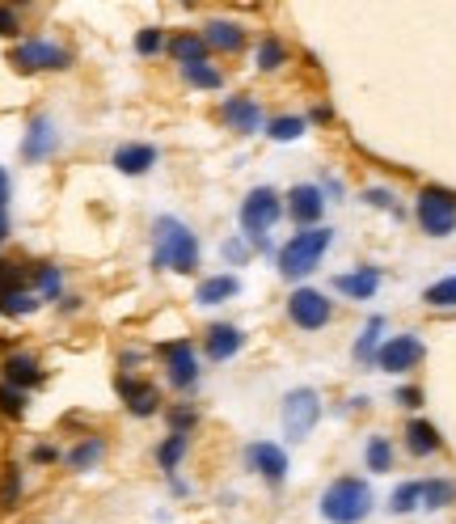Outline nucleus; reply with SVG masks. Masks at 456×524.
I'll return each instance as SVG.
<instances>
[{
    "mask_svg": "<svg viewBox=\"0 0 456 524\" xmlns=\"http://www.w3.org/2000/svg\"><path fill=\"white\" fill-rule=\"evenodd\" d=\"M22 34V17H17V9L0 5V39H17Z\"/></svg>",
    "mask_w": 456,
    "mask_h": 524,
    "instance_id": "ea45409f",
    "label": "nucleus"
},
{
    "mask_svg": "<svg viewBox=\"0 0 456 524\" xmlns=\"http://www.w3.org/2000/svg\"><path fill=\"white\" fill-rule=\"evenodd\" d=\"M0 381L13 385V389H22V393H30V389H38V385L47 381V368L30 351H9L5 360H0Z\"/></svg>",
    "mask_w": 456,
    "mask_h": 524,
    "instance_id": "4468645a",
    "label": "nucleus"
},
{
    "mask_svg": "<svg viewBox=\"0 0 456 524\" xmlns=\"http://www.w3.org/2000/svg\"><path fill=\"white\" fill-rule=\"evenodd\" d=\"M304 131H309V119L304 115H279V119L266 123V136H271L275 144H292V140L304 136Z\"/></svg>",
    "mask_w": 456,
    "mask_h": 524,
    "instance_id": "2f4dec72",
    "label": "nucleus"
},
{
    "mask_svg": "<svg viewBox=\"0 0 456 524\" xmlns=\"http://www.w3.org/2000/svg\"><path fill=\"white\" fill-rule=\"evenodd\" d=\"M30 288L38 301H55L60 305V296H64V271L55 267V262H30Z\"/></svg>",
    "mask_w": 456,
    "mask_h": 524,
    "instance_id": "5701e85b",
    "label": "nucleus"
},
{
    "mask_svg": "<svg viewBox=\"0 0 456 524\" xmlns=\"http://www.w3.org/2000/svg\"><path fill=\"white\" fill-rule=\"evenodd\" d=\"M106 448H110V440H106L102 432H85V436L64 453V465H68L72 474H89V470H98V465L106 461Z\"/></svg>",
    "mask_w": 456,
    "mask_h": 524,
    "instance_id": "aec40b11",
    "label": "nucleus"
},
{
    "mask_svg": "<svg viewBox=\"0 0 456 524\" xmlns=\"http://www.w3.org/2000/svg\"><path fill=\"white\" fill-rule=\"evenodd\" d=\"M199 34H203L207 51H224V55H241L245 43H250L245 26H241V22H228V17H212V22H207Z\"/></svg>",
    "mask_w": 456,
    "mask_h": 524,
    "instance_id": "6ab92c4d",
    "label": "nucleus"
},
{
    "mask_svg": "<svg viewBox=\"0 0 456 524\" xmlns=\"http://www.w3.org/2000/svg\"><path fill=\"white\" fill-rule=\"evenodd\" d=\"M444 448V436L440 427L427 423V419H410L406 423V453L410 457H435Z\"/></svg>",
    "mask_w": 456,
    "mask_h": 524,
    "instance_id": "4be33fe9",
    "label": "nucleus"
},
{
    "mask_svg": "<svg viewBox=\"0 0 456 524\" xmlns=\"http://www.w3.org/2000/svg\"><path fill=\"white\" fill-rule=\"evenodd\" d=\"M182 81H186L190 89L216 93V89H224V72H220L212 60H203V64H186V68H182Z\"/></svg>",
    "mask_w": 456,
    "mask_h": 524,
    "instance_id": "c756f323",
    "label": "nucleus"
},
{
    "mask_svg": "<svg viewBox=\"0 0 456 524\" xmlns=\"http://www.w3.org/2000/svg\"><path fill=\"white\" fill-rule=\"evenodd\" d=\"M414 508H423V482H402L397 491L389 495V512L393 516H406Z\"/></svg>",
    "mask_w": 456,
    "mask_h": 524,
    "instance_id": "f704fd0d",
    "label": "nucleus"
},
{
    "mask_svg": "<svg viewBox=\"0 0 456 524\" xmlns=\"http://www.w3.org/2000/svg\"><path fill=\"white\" fill-rule=\"evenodd\" d=\"M380 288V271L376 267H355L347 275H334V292H342L347 301H372Z\"/></svg>",
    "mask_w": 456,
    "mask_h": 524,
    "instance_id": "412c9836",
    "label": "nucleus"
},
{
    "mask_svg": "<svg viewBox=\"0 0 456 524\" xmlns=\"http://www.w3.org/2000/svg\"><path fill=\"white\" fill-rule=\"evenodd\" d=\"M55 148H60V127H55L51 115H34L26 123V136H22V161L26 165H38L55 157Z\"/></svg>",
    "mask_w": 456,
    "mask_h": 524,
    "instance_id": "ddd939ff",
    "label": "nucleus"
},
{
    "mask_svg": "<svg viewBox=\"0 0 456 524\" xmlns=\"http://www.w3.org/2000/svg\"><path fill=\"white\" fill-rule=\"evenodd\" d=\"M161 51H169V34L161 26H144L136 34V55H144V60H157Z\"/></svg>",
    "mask_w": 456,
    "mask_h": 524,
    "instance_id": "4c0bfd02",
    "label": "nucleus"
},
{
    "mask_svg": "<svg viewBox=\"0 0 456 524\" xmlns=\"http://www.w3.org/2000/svg\"><path fill=\"white\" fill-rule=\"evenodd\" d=\"M245 470H254L262 482H271V486H283L288 482V453L275 444V440H254L250 448H245Z\"/></svg>",
    "mask_w": 456,
    "mask_h": 524,
    "instance_id": "f8f14e48",
    "label": "nucleus"
},
{
    "mask_svg": "<svg viewBox=\"0 0 456 524\" xmlns=\"http://www.w3.org/2000/svg\"><path fill=\"white\" fill-rule=\"evenodd\" d=\"M364 199L372 203V208H385V212H393L397 220H402V208L393 203V195H389V191H364Z\"/></svg>",
    "mask_w": 456,
    "mask_h": 524,
    "instance_id": "79ce46f5",
    "label": "nucleus"
},
{
    "mask_svg": "<svg viewBox=\"0 0 456 524\" xmlns=\"http://www.w3.org/2000/svg\"><path fill=\"white\" fill-rule=\"evenodd\" d=\"M456 503V482L452 478H427L423 482V508L427 512H444Z\"/></svg>",
    "mask_w": 456,
    "mask_h": 524,
    "instance_id": "7c9ffc66",
    "label": "nucleus"
},
{
    "mask_svg": "<svg viewBox=\"0 0 456 524\" xmlns=\"http://www.w3.org/2000/svg\"><path fill=\"white\" fill-rule=\"evenodd\" d=\"M321 212H326V195H321V186L300 182V186L288 191V216L300 224V229H317Z\"/></svg>",
    "mask_w": 456,
    "mask_h": 524,
    "instance_id": "f3484780",
    "label": "nucleus"
},
{
    "mask_svg": "<svg viewBox=\"0 0 456 524\" xmlns=\"http://www.w3.org/2000/svg\"><path fill=\"white\" fill-rule=\"evenodd\" d=\"M60 461V448L55 444H34L30 448V465H55Z\"/></svg>",
    "mask_w": 456,
    "mask_h": 524,
    "instance_id": "a19ab883",
    "label": "nucleus"
},
{
    "mask_svg": "<svg viewBox=\"0 0 456 524\" xmlns=\"http://www.w3.org/2000/svg\"><path fill=\"white\" fill-rule=\"evenodd\" d=\"M38 305V296H34V288H17V292H9V296H0V317H30Z\"/></svg>",
    "mask_w": 456,
    "mask_h": 524,
    "instance_id": "72a5a7b5",
    "label": "nucleus"
},
{
    "mask_svg": "<svg viewBox=\"0 0 456 524\" xmlns=\"http://www.w3.org/2000/svg\"><path fill=\"white\" fill-rule=\"evenodd\" d=\"M423 301H427L431 309H456V275L435 279V284L423 292Z\"/></svg>",
    "mask_w": 456,
    "mask_h": 524,
    "instance_id": "58836bf2",
    "label": "nucleus"
},
{
    "mask_svg": "<svg viewBox=\"0 0 456 524\" xmlns=\"http://www.w3.org/2000/svg\"><path fill=\"white\" fill-rule=\"evenodd\" d=\"M165 423H169V432L190 436L199 427V410L190 406V402H174V406H165Z\"/></svg>",
    "mask_w": 456,
    "mask_h": 524,
    "instance_id": "c9c22d12",
    "label": "nucleus"
},
{
    "mask_svg": "<svg viewBox=\"0 0 456 524\" xmlns=\"http://www.w3.org/2000/svg\"><path fill=\"white\" fill-rule=\"evenodd\" d=\"M114 393L123 398L131 419H152L161 415V389L152 381H140L136 372H114Z\"/></svg>",
    "mask_w": 456,
    "mask_h": 524,
    "instance_id": "9b49d317",
    "label": "nucleus"
},
{
    "mask_svg": "<svg viewBox=\"0 0 456 524\" xmlns=\"http://www.w3.org/2000/svg\"><path fill=\"white\" fill-rule=\"evenodd\" d=\"M224 258L228 262H245V258H250V250H245L241 241H224Z\"/></svg>",
    "mask_w": 456,
    "mask_h": 524,
    "instance_id": "c03bdc74",
    "label": "nucleus"
},
{
    "mask_svg": "<svg viewBox=\"0 0 456 524\" xmlns=\"http://www.w3.org/2000/svg\"><path fill=\"white\" fill-rule=\"evenodd\" d=\"M76 64V55L51 39H22L9 47V68L22 72V77H34V72H68Z\"/></svg>",
    "mask_w": 456,
    "mask_h": 524,
    "instance_id": "20e7f679",
    "label": "nucleus"
},
{
    "mask_svg": "<svg viewBox=\"0 0 456 524\" xmlns=\"http://www.w3.org/2000/svg\"><path fill=\"white\" fill-rule=\"evenodd\" d=\"M81 296H60V305H55V309H60V313H81Z\"/></svg>",
    "mask_w": 456,
    "mask_h": 524,
    "instance_id": "49530a36",
    "label": "nucleus"
},
{
    "mask_svg": "<svg viewBox=\"0 0 456 524\" xmlns=\"http://www.w3.org/2000/svg\"><path fill=\"white\" fill-rule=\"evenodd\" d=\"M9 208V174H5V165H0V216H5Z\"/></svg>",
    "mask_w": 456,
    "mask_h": 524,
    "instance_id": "de8ad7c7",
    "label": "nucleus"
},
{
    "mask_svg": "<svg viewBox=\"0 0 456 524\" xmlns=\"http://www.w3.org/2000/svg\"><path fill=\"white\" fill-rule=\"evenodd\" d=\"M317 419H321V393L317 389L300 385L283 398V432H288V440H309Z\"/></svg>",
    "mask_w": 456,
    "mask_h": 524,
    "instance_id": "6e6552de",
    "label": "nucleus"
},
{
    "mask_svg": "<svg viewBox=\"0 0 456 524\" xmlns=\"http://www.w3.org/2000/svg\"><path fill=\"white\" fill-rule=\"evenodd\" d=\"M330 241H334V229H300V233H292L288 241L279 246V275L283 279H304V275H313L317 267H321V258H326V250H330Z\"/></svg>",
    "mask_w": 456,
    "mask_h": 524,
    "instance_id": "7ed1b4c3",
    "label": "nucleus"
},
{
    "mask_svg": "<svg viewBox=\"0 0 456 524\" xmlns=\"http://www.w3.org/2000/svg\"><path fill=\"white\" fill-rule=\"evenodd\" d=\"M152 267H157V271H178V275H195L199 271V237L190 233L178 216H157V220H152Z\"/></svg>",
    "mask_w": 456,
    "mask_h": 524,
    "instance_id": "f257e3e1",
    "label": "nucleus"
},
{
    "mask_svg": "<svg viewBox=\"0 0 456 524\" xmlns=\"http://www.w3.org/2000/svg\"><path fill=\"white\" fill-rule=\"evenodd\" d=\"M423 355H427V347H423L418 334H393V339L380 343L376 368L389 372V377H406V372H414L418 364H423Z\"/></svg>",
    "mask_w": 456,
    "mask_h": 524,
    "instance_id": "9d476101",
    "label": "nucleus"
},
{
    "mask_svg": "<svg viewBox=\"0 0 456 524\" xmlns=\"http://www.w3.org/2000/svg\"><path fill=\"white\" fill-rule=\"evenodd\" d=\"M397 406L418 410V406H423V389H418V385H402V389H397Z\"/></svg>",
    "mask_w": 456,
    "mask_h": 524,
    "instance_id": "37998d69",
    "label": "nucleus"
},
{
    "mask_svg": "<svg viewBox=\"0 0 456 524\" xmlns=\"http://www.w3.org/2000/svg\"><path fill=\"white\" fill-rule=\"evenodd\" d=\"M372 486L355 474H342L334 478L326 491H321V520L330 524H359L372 516Z\"/></svg>",
    "mask_w": 456,
    "mask_h": 524,
    "instance_id": "f03ea898",
    "label": "nucleus"
},
{
    "mask_svg": "<svg viewBox=\"0 0 456 524\" xmlns=\"http://www.w3.org/2000/svg\"><path fill=\"white\" fill-rule=\"evenodd\" d=\"M186 453H190V436H178V432H169V436H165V440L157 444V465H161V474H169V478H174Z\"/></svg>",
    "mask_w": 456,
    "mask_h": 524,
    "instance_id": "cd10ccee",
    "label": "nucleus"
},
{
    "mask_svg": "<svg viewBox=\"0 0 456 524\" xmlns=\"http://www.w3.org/2000/svg\"><path fill=\"white\" fill-rule=\"evenodd\" d=\"M22 491H26L22 465L5 461V470H0V512H17V508H22Z\"/></svg>",
    "mask_w": 456,
    "mask_h": 524,
    "instance_id": "a878e982",
    "label": "nucleus"
},
{
    "mask_svg": "<svg viewBox=\"0 0 456 524\" xmlns=\"http://www.w3.org/2000/svg\"><path fill=\"white\" fill-rule=\"evenodd\" d=\"M157 360L165 368V381L169 389H195L199 385V355H195V339H169L157 347Z\"/></svg>",
    "mask_w": 456,
    "mask_h": 524,
    "instance_id": "0eeeda50",
    "label": "nucleus"
},
{
    "mask_svg": "<svg viewBox=\"0 0 456 524\" xmlns=\"http://www.w3.org/2000/svg\"><path fill=\"white\" fill-rule=\"evenodd\" d=\"M237 292H241V279L224 271V275L203 279V284L195 288V301H199V305H224V301H233Z\"/></svg>",
    "mask_w": 456,
    "mask_h": 524,
    "instance_id": "b1692460",
    "label": "nucleus"
},
{
    "mask_svg": "<svg viewBox=\"0 0 456 524\" xmlns=\"http://www.w3.org/2000/svg\"><path fill=\"white\" fill-rule=\"evenodd\" d=\"M380 334H385V317H368V326L359 330V339H355V347H351V355H355V364H376V351H380Z\"/></svg>",
    "mask_w": 456,
    "mask_h": 524,
    "instance_id": "bb28decb",
    "label": "nucleus"
},
{
    "mask_svg": "<svg viewBox=\"0 0 456 524\" xmlns=\"http://www.w3.org/2000/svg\"><path fill=\"white\" fill-rule=\"evenodd\" d=\"M220 123H228V131H241V136H254L262 131V106L250 93H233V98L220 102Z\"/></svg>",
    "mask_w": 456,
    "mask_h": 524,
    "instance_id": "2eb2a0df",
    "label": "nucleus"
},
{
    "mask_svg": "<svg viewBox=\"0 0 456 524\" xmlns=\"http://www.w3.org/2000/svg\"><path fill=\"white\" fill-rule=\"evenodd\" d=\"M309 119H313V123H334V106H326V102H317V106L309 110Z\"/></svg>",
    "mask_w": 456,
    "mask_h": 524,
    "instance_id": "a18cd8bd",
    "label": "nucleus"
},
{
    "mask_svg": "<svg viewBox=\"0 0 456 524\" xmlns=\"http://www.w3.org/2000/svg\"><path fill=\"white\" fill-rule=\"evenodd\" d=\"M254 60H258V72H279L283 64H288V43H283L279 34H262Z\"/></svg>",
    "mask_w": 456,
    "mask_h": 524,
    "instance_id": "c85d7f7f",
    "label": "nucleus"
},
{
    "mask_svg": "<svg viewBox=\"0 0 456 524\" xmlns=\"http://www.w3.org/2000/svg\"><path fill=\"white\" fill-rule=\"evenodd\" d=\"M279 216H283V195L275 191V186H254V191L241 199V229H245L250 241L271 233Z\"/></svg>",
    "mask_w": 456,
    "mask_h": 524,
    "instance_id": "423d86ee",
    "label": "nucleus"
},
{
    "mask_svg": "<svg viewBox=\"0 0 456 524\" xmlns=\"http://www.w3.org/2000/svg\"><path fill=\"white\" fill-rule=\"evenodd\" d=\"M169 55L178 60V68H186V64H203V60H207V43H203V34H195V30H178L174 39H169Z\"/></svg>",
    "mask_w": 456,
    "mask_h": 524,
    "instance_id": "393cba45",
    "label": "nucleus"
},
{
    "mask_svg": "<svg viewBox=\"0 0 456 524\" xmlns=\"http://www.w3.org/2000/svg\"><path fill=\"white\" fill-rule=\"evenodd\" d=\"M157 161H161V148H157V144H144V140L119 144V148H114V157H110V165H114V170H119L123 178H144Z\"/></svg>",
    "mask_w": 456,
    "mask_h": 524,
    "instance_id": "dca6fc26",
    "label": "nucleus"
},
{
    "mask_svg": "<svg viewBox=\"0 0 456 524\" xmlns=\"http://www.w3.org/2000/svg\"><path fill=\"white\" fill-rule=\"evenodd\" d=\"M241 347H245V334L233 322H212V326L203 330V355L212 364H228Z\"/></svg>",
    "mask_w": 456,
    "mask_h": 524,
    "instance_id": "a211bd4d",
    "label": "nucleus"
},
{
    "mask_svg": "<svg viewBox=\"0 0 456 524\" xmlns=\"http://www.w3.org/2000/svg\"><path fill=\"white\" fill-rule=\"evenodd\" d=\"M364 465L372 474H389L393 470V444H389V436H368V444H364Z\"/></svg>",
    "mask_w": 456,
    "mask_h": 524,
    "instance_id": "473e14b6",
    "label": "nucleus"
},
{
    "mask_svg": "<svg viewBox=\"0 0 456 524\" xmlns=\"http://www.w3.org/2000/svg\"><path fill=\"white\" fill-rule=\"evenodd\" d=\"M414 220L427 237L456 233V191H448V186H423L414 199Z\"/></svg>",
    "mask_w": 456,
    "mask_h": 524,
    "instance_id": "39448f33",
    "label": "nucleus"
},
{
    "mask_svg": "<svg viewBox=\"0 0 456 524\" xmlns=\"http://www.w3.org/2000/svg\"><path fill=\"white\" fill-rule=\"evenodd\" d=\"M26 410H30V402H26V393H22V389H13V385H5V381H0V415H5L9 423H22V419H26Z\"/></svg>",
    "mask_w": 456,
    "mask_h": 524,
    "instance_id": "e433bc0d",
    "label": "nucleus"
},
{
    "mask_svg": "<svg viewBox=\"0 0 456 524\" xmlns=\"http://www.w3.org/2000/svg\"><path fill=\"white\" fill-rule=\"evenodd\" d=\"M288 317H292V326L296 330H326L334 322V301L326 292H317V288H296L288 296Z\"/></svg>",
    "mask_w": 456,
    "mask_h": 524,
    "instance_id": "1a4fd4ad",
    "label": "nucleus"
}]
</instances>
